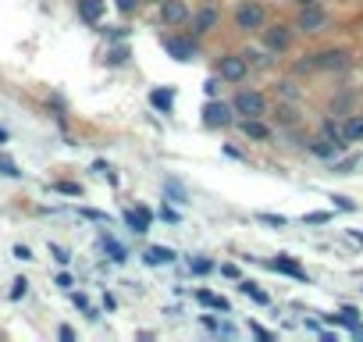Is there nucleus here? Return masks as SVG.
I'll list each match as a JSON object with an SVG mask.
<instances>
[{
    "label": "nucleus",
    "instance_id": "obj_1",
    "mask_svg": "<svg viewBox=\"0 0 363 342\" xmlns=\"http://www.w3.org/2000/svg\"><path fill=\"white\" fill-rule=\"evenodd\" d=\"M232 22H235L239 33H257V29H264L267 11H264L260 0H239L235 11H232Z\"/></svg>",
    "mask_w": 363,
    "mask_h": 342
},
{
    "label": "nucleus",
    "instance_id": "obj_2",
    "mask_svg": "<svg viewBox=\"0 0 363 342\" xmlns=\"http://www.w3.org/2000/svg\"><path fill=\"white\" fill-rule=\"evenodd\" d=\"M232 107H235V114H242V118H264V114H267V100H264V93H257V89H239L235 100H232Z\"/></svg>",
    "mask_w": 363,
    "mask_h": 342
},
{
    "label": "nucleus",
    "instance_id": "obj_3",
    "mask_svg": "<svg viewBox=\"0 0 363 342\" xmlns=\"http://www.w3.org/2000/svg\"><path fill=\"white\" fill-rule=\"evenodd\" d=\"M296 29H299V33H306V36L324 33V29H328V11H324L320 4L299 8V15H296Z\"/></svg>",
    "mask_w": 363,
    "mask_h": 342
},
{
    "label": "nucleus",
    "instance_id": "obj_4",
    "mask_svg": "<svg viewBox=\"0 0 363 342\" xmlns=\"http://www.w3.org/2000/svg\"><path fill=\"white\" fill-rule=\"evenodd\" d=\"M232 121H235V107H232V104L211 100V104L203 107V125H207V128H228Z\"/></svg>",
    "mask_w": 363,
    "mask_h": 342
},
{
    "label": "nucleus",
    "instance_id": "obj_5",
    "mask_svg": "<svg viewBox=\"0 0 363 342\" xmlns=\"http://www.w3.org/2000/svg\"><path fill=\"white\" fill-rule=\"evenodd\" d=\"M310 68H317V72H345L349 68V54L345 50H320V54H313L310 57Z\"/></svg>",
    "mask_w": 363,
    "mask_h": 342
},
{
    "label": "nucleus",
    "instance_id": "obj_6",
    "mask_svg": "<svg viewBox=\"0 0 363 342\" xmlns=\"http://www.w3.org/2000/svg\"><path fill=\"white\" fill-rule=\"evenodd\" d=\"M246 72H250L246 54H225V57H221V65H218V75H221L225 82H242V79H246Z\"/></svg>",
    "mask_w": 363,
    "mask_h": 342
},
{
    "label": "nucleus",
    "instance_id": "obj_7",
    "mask_svg": "<svg viewBox=\"0 0 363 342\" xmlns=\"http://www.w3.org/2000/svg\"><path fill=\"white\" fill-rule=\"evenodd\" d=\"M160 22L164 26H186L189 22V4L186 0H160Z\"/></svg>",
    "mask_w": 363,
    "mask_h": 342
},
{
    "label": "nucleus",
    "instance_id": "obj_8",
    "mask_svg": "<svg viewBox=\"0 0 363 342\" xmlns=\"http://www.w3.org/2000/svg\"><path fill=\"white\" fill-rule=\"evenodd\" d=\"M264 47H267L271 54H285V50L292 47V29H289V26H271V29H264Z\"/></svg>",
    "mask_w": 363,
    "mask_h": 342
},
{
    "label": "nucleus",
    "instance_id": "obj_9",
    "mask_svg": "<svg viewBox=\"0 0 363 342\" xmlns=\"http://www.w3.org/2000/svg\"><path fill=\"white\" fill-rule=\"evenodd\" d=\"M164 50L174 61H193V43L189 40H178V36H164Z\"/></svg>",
    "mask_w": 363,
    "mask_h": 342
},
{
    "label": "nucleus",
    "instance_id": "obj_10",
    "mask_svg": "<svg viewBox=\"0 0 363 342\" xmlns=\"http://www.w3.org/2000/svg\"><path fill=\"white\" fill-rule=\"evenodd\" d=\"M239 132H242L246 139H257V143L271 139V128H267L260 118H242V121H239Z\"/></svg>",
    "mask_w": 363,
    "mask_h": 342
},
{
    "label": "nucleus",
    "instance_id": "obj_11",
    "mask_svg": "<svg viewBox=\"0 0 363 342\" xmlns=\"http://www.w3.org/2000/svg\"><path fill=\"white\" fill-rule=\"evenodd\" d=\"M214 26H218V11H214V8H200V11L193 15V33H196V36H207Z\"/></svg>",
    "mask_w": 363,
    "mask_h": 342
},
{
    "label": "nucleus",
    "instance_id": "obj_12",
    "mask_svg": "<svg viewBox=\"0 0 363 342\" xmlns=\"http://www.w3.org/2000/svg\"><path fill=\"white\" fill-rule=\"evenodd\" d=\"M320 132H324V136H328V139H331L338 150H345V146H349V139H345V125H342V121H335V118H324Z\"/></svg>",
    "mask_w": 363,
    "mask_h": 342
},
{
    "label": "nucleus",
    "instance_id": "obj_13",
    "mask_svg": "<svg viewBox=\"0 0 363 342\" xmlns=\"http://www.w3.org/2000/svg\"><path fill=\"white\" fill-rule=\"evenodd\" d=\"M100 15H104V0H79V18H82V22L96 26Z\"/></svg>",
    "mask_w": 363,
    "mask_h": 342
},
{
    "label": "nucleus",
    "instance_id": "obj_14",
    "mask_svg": "<svg viewBox=\"0 0 363 342\" xmlns=\"http://www.w3.org/2000/svg\"><path fill=\"white\" fill-rule=\"evenodd\" d=\"M125 221H128L132 232H146V228H150V211H146V207H135V211L125 214Z\"/></svg>",
    "mask_w": 363,
    "mask_h": 342
},
{
    "label": "nucleus",
    "instance_id": "obj_15",
    "mask_svg": "<svg viewBox=\"0 0 363 342\" xmlns=\"http://www.w3.org/2000/svg\"><path fill=\"white\" fill-rule=\"evenodd\" d=\"M267 267H271V271H281V275H292V278H299V282L306 278V271H303V267H299L296 260H285V257H278V260H271Z\"/></svg>",
    "mask_w": 363,
    "mask_h": 342
},
{
    "label": "nucleus",
    "instance_id": "obj_16",
    "mask_svg": "<svg viewBox=\"0 0 363 342\" xmlns=\"http://www.w3.org/2000/svg\"><path fill=\"white\" fill-rule=\"evenodd\" d=\"M306 150H310V153H317V157H335V153H338V146H335L328 136H320V139L306 143Z\"/></svg>",
    "mask_w": 363,
    "mask_h": 342
},
{
    "label": "nucleus",
    "instance_id": "obj_17",
    "mask_svg": "<svg viewBox=\"0 0 363 342\" xmlns=\"http://www.w3.org/2000/svg\"><path fill=\"white\" fill-rule=\"evenodd\" d=\"M171 260H174V250H167V246H150L146 250V264H153V267L157 264H171Z\"/></svg>",
    "mask_w": 363,
    "mask_h": 342
},
{
    "label": "nucleus",
    "instance_id": "obj_18",
    "mask_svg": "<svg viewBox=\"0 0 363 342\" xmlns=\"http://www.w3.org/2000/svg\"><path fill=\"white\" fill-rule=\"evenodd\" d=\"M342 125H345V139H349V143L363 139V114H349Z\"/></svg>",
    "mask_w": 363,
    "mask_h": 342
},
{
    "label": "nucleus",
    "instance_id": "obj_19",
    "mask_svg": "<svg viewBox=\"0 0 363 342\" xmlns=\"http://www.w3.org/2000/svg\"><path fill=\"white\" fill-rule=\"evenodd\" d=\"M104 250L111 253V260H114V264H121V260H128V257H125V250H121V246H118V243H114L111 236H104Z\"/></svg>",
    "mask_w": 363,
    "mask_h": 342
},
{
    "label": "nucleus",
    "instance_id": "obj_20",
    "mask_svg": "<svg viewBox=\"0 0 363 342\" xmlns=\"http://www.w3.org/2000/svg\"><path fill=\"white\" fill-rule=\"evenodd\" d=\"M0 175H8V179H22V171L11 157H0Z\"/></svg>",
    "mask_w": 363,
    "mask_h": 342
},
{
    "label": "nucleus",
    "instance_id": "obj_21",
    "mask_svg": "<svg viewBox=\"0 0 363 342\" xmlns=\"http://www.w3.org/2000/svg\"><path fill=\"white\" fill-rule=\"evenodd\" d=\"M200 303H207V307H214V310H228V299H221V296H214V292H200Z\"/></svg>",
    "mask_w": 363,
    "mask_h": 342
},
{
    "label": "nucleus",
    "instance_id": "obj_22",
    "mask_svg": "<svg viewBox=\"0 0 363 342\" xmlns=\"http://www.w3.org/2000/svg\"><path fill=\"white\" fill-rule=\"evenodd\" d=\"M239 289H242V292H246V296H253V299H257V303H267V296H264V292H260V289H257V285H253V282H242V285H239Z\"/></svg>",
    "mask_w": 363,
    "mask_h": 342
},
{
    "label": "nucleus",
    "instance_id": "obj_23",
    "mask_svg": "<svg viewBox=\"0 0 363 342\" xmlns=\"http://www.w3.org/2000/svg\"><path fill=\"white\" fill-rule=\"evenodd\" d=\"M114 4H118V11H121V15H132V11L139 8V0H114Z\"/></svg>",
    "mask_w": 363,
    "mask_h": 342
},
{
    "label": "nucleus",
    "instance_id": "obj_24",
    "mask_svg": "<svg viewBox=\"0 0 363 342\" xmlns=\"http://www.w3.org/2000/svg\"><path fill=\"white\" fill-rule=\"evenodd\" d=\"M153 107H164V111H167V107H171V93H160V89H157V93H153Z\"/></svg>",
    "mask_w": 363,
    "mask_h": 342
},
{
    "label": "nucleus",
    "instance_id": "obj_25",
    "mask_svg": "<svg viewBox=\"0 0 363 342\" xmlns=\"http://www.w3.org/2000/svg\"><path fill=\"white\" fill-rule=\"evenodd\" d=\"M26 289H29V282H26V278H15V289H11V299H22V296H26Z\"/></svg>",
    "mask_w": 363,
    "mask_h": 342
},
{
    "label": "nucleus",
    "instance_id": "obj_26",
    "mask_svg": "<svg viewBox=\"0 0 363 342\" xmlns=\"http://www.w3.org/2000/svg\"><path fill=\"white\" fill-rule=\"evenodd\" d=\"M57 193H68V197H79L82 189H79V186H72V182H57Z\"/></svg>",
    "mask_w": 363,
    "mask_h": 342
},
{
    "label": "nucleus",
    "instance_id": "obj_27",
    "mask_svg": "<svg viewBox=\"0 0 363 342\" xmlns=\"http://www.w3.org/2000/svg\"><path fill=\"white\" fill-rule=\"evenodd\" d=\"M278 114H281V121H285V125H292V121H296V111H292V107H281Z\"/></svg>",
    "mask_w": 363,
    "mask_h": 342
},
{
    "label": "nucleus",
    "instance_id": "obj_28",
    "mask_svg": "<svg viewBox=\"0 0 363 342\" xmlns=\"http://www.w3.org/2000/svg\"><path fill=\"white\" fill-rule=\"evenodd\" d=\"M15 257H18V260H33V250H29V246H15Z\"/></svg>",
    "mask_w": 363,
    "mask_h": 342
},
{
    "label": "nucleus",
    "instance_id": "obj_29",
    "mask_svg": "<svg viewBox=\"0 0 363 342\" xmlns=\"http://www.w3.org/2000/svg\"><path fill=\"white\" fill-rule=\"evenodd\" d=\"M281 93H285V96H289V100H296V96H299V93H296V86H292V82H281Z\"/></svg>",
    "mask_w": 363,
    "mask_h": 342
},
{
    "label": "nucleus",
    "instance_id": "obj_30",
    "mask_svg": "<svg viewBox=\"0 0 363 342\" xmlns=\"http://www.w3.org/2000/svg\"><path fill=\"white\" fill-rule=\"evenodd\" d=\"M125 57H128V54H125V50H114V54H111V57H107V61H111V65H121V61H125Z\"/></svg>",
    "mask_w": 363,
    "mask_h": 342
},
{
    "label": "nucleus",
    "instance_id": "obj_31",
    "mask_svg": "<svg viewBox=\"0 0 363 342\" xmlns=\"http://www.w3.org/2000/svg\"><path fill=\"white\" fill-rule=\"evenodd\" d=\"M306 221H310V225H324V221H328V214H306Z\"/></svg>",
    "mask_w": 363,
    "mask_h": 342
},
{
    "label": "nucleus",
    "instance_id": "obj_32",
    "mask_svg": "<svg viewBox=\"0 0 363 342\" xmlns=\"http://www.w3.org/2000/svg\"><path fill=\"white\" fill-rule=\"evenodd\" d=\"M193 271H200V275L211 271V260H193Z\"/></svg>",
    "mask_w": 363,
    "mask_h": 342
},
{
    "label": "nucleus",
    "instance_id": "obj_33",
    "mask_svg": "<svg viewBox=\"0 0 363 342\" xmlns=\"http://www.w3.org/2000/svg\"><path fill=\"white\" fill-rule=\"evenodd\" d=\"M57 335H61V338H65V342H72V338H75V331H72V328H68V324H61V331H57Z\"/></svg>",
    "mask_w": 363,
    "mask_h": 342
},
{
    "label": "nucleus",
    "instance_id": "obj_34",
    "mask_svg": "<svg viewBox=\"0 0 363 342\" xmlns=\"http://www.w3.org/2000/svg\"><path fill=\"white\" fill-rule=\"evenodd\" d=\"M264 221H267V225H278V228L285 225V218H274V214H264Z\"/></svg>",
    "mask_w": 363,
    "mask_h": 342
},
{
    "label": "nucleus",
    "instance_id": "obj_35",
    "mask_svg": "<svg viewBox=\"0 0 363 342\" xmlns=\"http://www.w3.org/2000/svg\"><path fill=\"white\" fill-rule=\"evenodd\" d=\"M50 253H54V257H57V264H68V253H65V250H57V246H54V250H50Z\"/></svg>",
    "mask_w": 363,
    "mask_h": 342
},
{
    "label": "nucleus",
    "instance_id": "obj_36",
    "mask_svg": "<svg viewBox=\"0 0 363 342\" xmlns=\"http://www.w3.org/2000/svg\"><path fill=\"white\" fill-rule=\"evenodd\" d=\"M292 4H299V8H310V4H320V0H292Z\"/></svg>",
    "mask_w": 363,
    "mask_h": 342
},
{
    "label": "nucleus",
    "instance_id": "obj_37",
    "mask_svg": "<svg viewBox=\"0 0 363 342\" xmlns=\"http://www.w3.org/2000/svg\"><path fill=\"white\" fill-rule=\"evenodd\" d=\"M0 143H8V132L4 128H0Z\"/></svg>",
    "mask_w": 363,
    "mask_h": 342
}]
</instances>
